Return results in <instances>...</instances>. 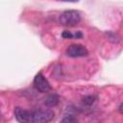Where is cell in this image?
<instances>
[{
    "label": "cell",
    "mask_w": 123,
    "mask_h": 123,
    "mask_svg": "<svg viewBox=\"0 0 123 123\" xmlns=\"http://www.w3.org/2000/svg\"><path fill=\"white\" fill-rule=\"evenodd\" d=\"M59 103V96L57 94H51L45 99V105L48 107L56 106Z\"/></svg>",
    "instance_id": "cell-6"
},
{
    "label": "cell",
    "mask_w": 123,
    "mask_h": 123,
    "mask_svg": "<svg viewBox=\"0 0 123 123\" xmlns=\"http://www.w3.org/2000/svg\"><path fill=\"white\" fill-rule=\"evenodd\" d=\"M61 123H78V119L73 115V114H65Z\"/></svg>",
    "instance_id": "cell-7"
},
{
    "label": "cell",
    "mask_w": 123,
    "mask_h": 123,
    "mask_svg": "<svg viewBox=\"0 0 123 123\" xmlns=\"http://www.w3.org/2000/svg\"><path fill=\"white\" fill-rule=\"evenodd\" d=\"M62 37L63 38H75V34H72L69 31H63L62 33Z\"/></svg>",
    "instance_id": "cell-9"
},
{
    "label": "cell",
    "mask_w": 123,
    "mask_h": 123,
    "mask_svg": "<svg viewBox=\"0 0 123 123\" xmlns=\"http://www.w3.org/2000/svg\"><path fill=\"white\" fill-rule=\"evenodd\" d=\"M54 117V111L49 109L30 111V123H48L52 121Z\"/></svg>",
    "instance_id": "cell-1"
},
{
    "label": "cell",
    "mask_w": 123,
    "mask_h": 123,
    "mask_svg": "<svg viewBox=\"0 0 123 123\" xmlns=\"http://www.w3.org/2000/svg\"><path fill=\"white\" fill-rule=\"evenodd\" d=\"M35 87L40 92H48L51 90V86L41 72H38L34 79Z\"/></svg>",
    "instance_id": "cell-4"
},
{
    "label": "cell",
    "mask_w": 123,
    "mask_h": 123,
    "mask_svg": "<svg viewBox=\"0 0 123 123\" xmlns=\"http://www.w3.org/2000/svg\"><path fill=\"white\" fill-rule=\"evenodd\" d=\"M14 116L19 123H30V111L16 107L14 109Z\"/></svg>",
    "instance_id": "cell-5"
},
{
    "label": "cell",
    "mask_w": 123,
    "mask_h": 123,
    "mask_svg": "<svg viewBox=\"0 0 123 123\" xmlns=\"http://www.w3.org/2000/svg\"><path fill=\"white\" fill-rule=\"evenodd\" d=\"M81 21V15L79 12L75 10H66L62 12L59 16V22L65 27H74Z\"/></svg>",
    "instance_id": "cell-2"
},
{
    "label": "cell",
    "mask_w": 123,
    "mask_h": 123,
    "mask_svg": "<svg viewBox=\"0 0 123 123\" xmlns=\"http://www.w3.org/2000/svg\"><path fill=\"white\" fill-rule=\"evenodd\" d=\"M94 100H95V98H94L93 96L89 95V96H86V97L83 99V103H84L85 105H86V106H90V105H92V103L94 102Z\"/></svg>",
    "instance_id": "cell-8"
},
{
    "label": "cell",
    "mask_w": 123,
    "mask_h": 123,
    "mask_svg": "<svg viewBox=\"0 0 123 123\" xmlns=\"http://www.w3.org/2000/svg\"><path fill=\"white\" fill-rule=\"evenodd\" d=\"M119 111L122 112V104H120V106H119Z\"/></svg>",
    "instance_id": "cell-10"
},
{
    "label": "cell",
    "mask_w": 123,
    "mask_h": 123,
    "mask_svg": "<svg viewBox=\"0 0 123 123\" xmlns=\"http://www.w3.org/2000/svg\"><path fill=\"white\" fill-rule=\"evenodd\" d=\"M66 55L71 58H80L86 57L88 54L87 49L82 44H71L66 48Z\"/></svg>",
    "instance_id": "cell-3"
}]
</instances>
